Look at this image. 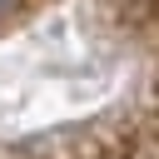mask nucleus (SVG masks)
<instances>
[{"instance_id":"f257e3e1","label":"nucleus","mask_w":159,"mask_h":159,"mask_svg":"<svg viewBox=\"0 0 159 159\" xmlns=\"http://www.w3.org/2000/svg\"><path fill=\"white\" fill-rule=\"evenodd\" d=\"M10 5H15V0H0V10H10Z\"/></svg>"}]
</instances>
